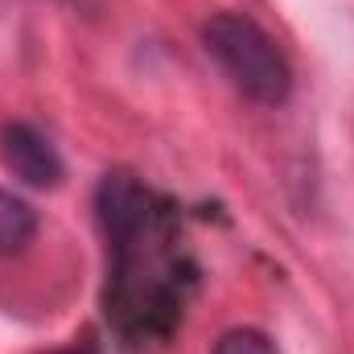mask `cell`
<instances>
[{
  "label": "cell",
  "mask_w": 354,
  "mask_h": 354,
  "mask_svg": "<svg viewBox=\"0 0 354 354\" xmlns=\"http://www.w3.org/2000/svg\"><path fill=\"white\" fill-rule=\"evenodd\" d=\"M202 46L206 54L223 66V75L243 91L252 103L280 107L292 95V66L276 37L248 12L223 8L202 25Z\"/></svg>",
  "instance_id": "obj_2"
},
{
  "label": "cell",
  "mask_w": 354,
  "mask_h": 354,
  "mask_svg": "<svg viewBox=\"0 0 354 354\" xmlns=\"http://www.w3.org/2000/svg\"><path fill=\"white\" fill-rule=\"evenodd\" d=\"M0 165L17 181L33 185V189H54L62 181V174H66L54 140L41 128L25 124V120L0 124Z\"/></svg>",
  "instance_id": "obj_3"
},
{
  "label": "cell",
  "mask_w": 354,
  "mask_h": 354,
  "mask_svg": "<svg viewBox=\"0 0 354 354\" xmlns=\"http://www.w3.org/2000/svg\"><path fill=\"white\" fill-rule=\"evenodd\" d=\"M33 235H37V210L25 198L0 189V256L25 252L33 243Z\"/></svg>",
  "instance_id": "obj_4"
},
{
  "label": "cell",
  "mask_w": 354,
  "mask_h": 354,
  "mask_svg": "<svg viewBox=\"0 0 354 354\" xmlns=\"http://www.w3.org/2000/svg\"><path fill=\"white\" fill-rule=\"evenodd\" d=\"M95 214L107 243L103 313L115 346L124 354L169 346L202 284L181 206L132 169H111L95 189Z\"/></svg>",
  "instance_id": "obj_1"
},
{
  "label": "cell",
  "mask_w": 354,
  "mask_h": 354,
  "mask_svg": "<svg viewBox=\"0 0 354 354\" xmlns=\"http://www.w3.org/2000/svg\"><path fill=\"white\" fill-rule=\"evenodd\" d=\"M214 354H280V346L268 338L264 330L243 326V330H227V334L214 342Z\"/></svg>",
  "instance_id": "obj_5"
},
{
  "label": "cell",
  "mask_w": 354,
  "mask_h": 354,
  "mask_svg": "<svg viewBox=\"0 0 354 354\" xmlns=\"http://www.w3.org/2000/svg\"><path fill=\"white\" fill-rule=\"evenodd\" d=\"M46 354H107V351H103V338H99L95 330H83V334H75L66 346H58V351H46Z\"/></svg>",
  "instance_id": "obj_6"
}]
</instances>
